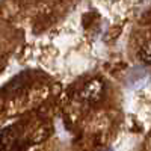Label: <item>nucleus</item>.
<instances>
[{"instance_id":"1","label":"nucleus","mask_w":151,"mask_h":151,"mask_svg":"<svg viewBox=\"0 0 151 151\" xmlns=\"http://www.w3.org/2000/svg\"><path fill=\"white\" fill-rule=\"evenodd\" d=\"M103 94V83L100 80H91L86 83V86L82 89V98L88 100V101H97Z\"/></svg>"},{"instance_id":"2","label":"nucleus","mask_w":151,"mask_h":151,"mask_svg":"<svg viewBox=\"0 0 151 151\" xmlns=\"http://www.w3.org/2000/svg\"><path fill=\"white\" fill-rule=\"evenodd\" d=\"M14 133H12L11 129H5V130H0V150H9V148H14Z\"/></svg>"},{"instance_id":"3","label":"nucleus","mask_w":151,"mask_h":151,"mask_svg":"<svg viewBox=\"0 0 151 151\" xmlns=\"http://www.w3.org/2000/svg\"><path fill=\"white\" fill-rule=\"evenodd\" d=\"M139 59L147 65H151V42H147L139 50Z\"/></svg>"}]
</instances>
